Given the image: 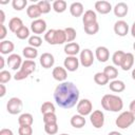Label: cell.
I'll return each mask as SVG.
<instances>
[{
    "instance_id": "db71d44e",
    "label": "cell",
    "mask_w": 135,
    "mask_h": 135,
    "mask_svg": "<svg viewBox=\"0 0 135 135\" xmlns=\"http://www.w3.org/2000/svg\"><path fill=\"white\" fill-rule=\"evenodd\" d=\"M108 135H122V134L119 133V132H117V131H112V132H110Z\"/></svg>"
},
{
    "instance_id": "f5cc1de1",
    "label": "cell",
    "mask_w": 135,
    "mask_h": 135,
    "mask_svg": "<svg viewBox=\"0 0 135 135\" xmlns=\"http://www.w3.org/2000/svg\"><path fill=\"white\" fill-rule=\"evenodd\" d=\"M4 68V58L2 56H0V69Z\"/></svg>"
},
{
    "instance_id": "52a82bcc",
    "label": "cell",
    "mask_w": 135,
    "mask_h": 135,
    "mask_svg": "<svg viewBox=\"0 0 135 135\" xmlns=\"http://www.w3.org/2000/svg\"><path fill=\"white\" fill-rule=\"evenodd\" d=\"M93 111V104L91 102V100L89 99H81L78 101L77 103V112L79 115L82 116H86V115H91Z\"/></svg>"
},
{
    "instance_id": "ffe728a7",
    "label": "cell",
    "mask_w": 135,
    "mask_h": 135,
    "mask_svg": "<svg viewBox=\"0 0 135 135\" xmlns=\"http://www.w3.org/2000/svg\"><path fill=\"white\" fill-rule=\"evenodd\" d=\"M26 14H27V16H28L30 18H32V19H34V20L38 19V17H40V16L42 15V13H41L39 6L37 5V3H36V4H31V5H28L27 8H26Z\"/></svg>"
},
{
    "instance_id": "277c9868",
    "label": "cell",
    "mask_w": 135,
    "mask_h": 135,
    "mask_svg": "<svg viewBox=\"0 0 135 135\" xmlns=\"http://www.w3.org/2000/svg\"><path fill=\"white\" fill-rule=\"evenodd\" d=\"M135 121V115L130 111H124L118 115V117L115 120L116 126L119 129H128L130 126H132Z\"/></svg>"
},
{
    "instance_id": "9f6ffc18",
    "label": "cell",
    "mask_w": 135,
    "mask_h": 135,
    "mask_svg": "<svg viewBox=\"0 0 135 135\" xmlns=\"http://www.w3.org/2000/svg\"><path fill=\"white\" fill-rule=\"evenodd\" d=\"M133 49H134V51H135V42L133 43Z\"/></svg>"
},
{
    "instance_id": "7a4b0ae2",
    "label": "cell",
    "mask_w": 135,
    "mask_h": 135,
    "mask_svg": "<svg viewBox=\"0 0 135 135\" xmlns=\"http://www.w3.org/2000/svg\"><path fill=\"white\" fill-rule=\"evenodd\" d=\"M101 107L105 111L119 112L123 108V101L117 95H114V94H105L101 98Z\"/></svg>"
},
{
    "instance_id": "4dcf8cb0",
    "label": "cell",
    "mask_w": 135,
    "mask_h": 135,
    "mask_svg": "<svg viewBox=\"0 0 135 135\" xmlns=\"http://www.w3.org/2000/svg\"><path fill=\"white\" fill-rule=\"evenodd\" d=\"M66 6H68V4H66V2L64 1V0H56V1H54L53 2V4H52V7H53V9L56 12V13H63L65 9H66Z\"/></svg>"
},
{
    "instance_id": "ee69618b",
    "label": "cell",
    "mask_w": 135,
    "mask_h": 135,
    "mask_svg": "<svg viewBox=\"0 0 135 135\" xmlns=\"http://www.w3.org/2000/svg\"><path fill=\"white\" fill-rule=\"evenodd\" d=\"M19 135H32L33 134V128L32 126H20L18 129Z\"/></svg>"
},
{
    "instance_id": "74e56055",
    "label": "cell",
    "mask_w": 135,
    "mask_h": 135,
    "mask_svg": "<svg viewBox=\"0 0 135 135\" xmlns=\"http://www.w3.org/2000/svg\"><path fill=\"white\" fill-rule=\"evenodd\" d=\"M37 5L39 6L42 14H47L51 11V3L47 0H41V1L37 2Z\"/></svg>"
},
{
    "instance_id": "f546056e",
    "label": "cell",
    "mask_w": 135,
    "mask_h": 135,
    "mask_svg": "<svg viewBox=\"0 0 135 135\" xmlns=\"http://www.w3.org/2000/svg\"><path fill=\"white\" fill-rule=\"evenodd\" d=\"M94 81L97 83V84H99V85H105V84H108L109 83V81H110V79H109V77L102 72H98V73H96L95 75H94Z\"/></svg>"
},
{
    "instance_id": "1f68e13d",
    "label": "cell",
    "mask_w": 135,
    "mask_h": 135,
    "mask_svg": "<svg viewBox=\"0 0 135 135\" xmlns=\"http://www.w3.org/2000/svg\"><path fill=\"white\" fill-rule=\"evenodd\" d=\"M124 55H126L124 52H122V51H116V52L113 54V56H112V61H113L114 65L120 66L121 63H122V60H123V58H124Z\"/></svg>"
},
{
    "instance_id": "f6af8a7d",
    "label": "cell",
    "mask_w": 135,
    "mask_h": 135,
    "mask_svg": "<svg viewBox=\"0 0 135 135\" xmlns=\"http://www.w3.org/2000/svg\"><path fill=\"white\" fill-rule=\"evenodd\" d=\"M28 77V75L27 74H25L23 71H21V70H19L15 75H14V79L15 80H17V81H19V80H23V79H25V78H27Z\"/></svg>"
},
{
    "instance_id": "d4e9b609",
    "label": "cell",
    "mask_w": 135,
    "mask_h": 135,
    "mask_svg": "<svg viewBox=\"0 0 135 135\" xmlns=\"http://www.w3.org/2000/svg\"><path fill=\"white\" fill-rule=\"evenodd\" d=\"M70 122H71V126L74 127L75 129H81L85 124V118H84V116L79 115V114L74 115V116H72Z\"/></svg>"
},
{
    "instance_id": "f35d334b",
    "label": "cell",
    "mask_w": 135,
    "mask_h": 135,
    "mask_svg": "<svg viewBox=\"0 0 135 135\" xmlns=\"http://www.w3.org/2000/svg\"><path fill=\"white\" fill-rule=\"evenodd\" d=\"M64 32H65V36H66V42L70 43V42H72V41H74L76 39L77 34H76L75 28H73V27H66V28H64Z\"/></svg>"
},
{
    "instance_id": "60d3db41",
    "label": "cell",
    "mask_w": 135,
    "mask_h": 135,
    "mask_svg": "<svg viewBox=\"0 0 135 135\" xmlns=\"http://www.w3.org/2000/svg\"><path fill=\"white\" fill-rule=\"evenodd\" d=\"M27 4L26 0H13L12 1V6L16 11H22Z\"/></svg>"
},
{
    "instance_id": "6f0895ef",
    "label": "cell",
    "mask_w": 135,
    "mask_h": 135,
    "mask_svg": "<svg viewBox=\"0 0 135 135\" xmlns=\"http://www.w3.org/2000/svg\"><path fill=\"white\" fill-rule=\"evenodd\" d=\"M60 135H69V134H65V133H63V134H60Z\"/></svg>"
},
{
    "instance_id": "c3c4849f",
    "label": "cell",
    "mask_w": 135,
    "mask_h": 135,
    "mask_svg": "<svg viewBox=\"0 0 135 135\" xmlns=\"http://www.w3.org/2000/svg\"><path fill=\"white\" fill-rule=\"evenodd\" d=\"M0 97H3L4 95H5V93H6V88H5V85L4 84H0Z\"/></svg>"
},
{
    "instance_id": "83f0119b",
    "label": "cell",
    "mask_w": 135,
    "mask_h": 135,
    "mask_svg": "<svg viewBox=\"0 0 135 135\" xmlns=\"http://www.w3.org/2000/svg\"><path fill=\"white\" fill-rule=\"evenodd\" d=\"M33 122H34V118L33 115L30 113H23L18 118L19 126H32Z\"/></svg>"
},
{
    "instance_id": "6da1fadb",
    "label": "cell",
    "mask_w": 135,
    "mask_h": 135,
    "mask_svg": "<svg viewBox=\"0 0 135 135\" xmlns=\"http://www.w3.org/2000/svg\"><path fill=\"white\" fill-rule=\"evenodd\" d=\"M54 99L62 109H71L79 101V90L71 81L59 83L54 91Z\"/></svg>"
},
{
    "instance_id": "bcb514c9",
    "label": "cell",
    "mask_w": 135,
    "mask_h": 135,
    "mask_svg": "<svg viewBox=\"0 0 135 135\" xmlns=\"http://www.w3.org/2000/svg\"><path fill=\"white\" fill-rule=\"evenodd\" d=\"M6 33H7V30L5 27L4 24H0V39L3 41V39L5 38L6 36Z\"/></svg>"
},
{
    "instance_id": "4fadbf2b",
    "label": "cell",
    "mask_w": 135,
    "mask_h": 135,
    "mask_svg": "<svg viewBox=\"0 0 135 135\" xmlns=\"http://www.w3.org/2000/svg\"><path fill=\"white\" fill-rule=\"evenodd\" d=\"M95 9L96 12H98L101 15H105L108 13H110L113 8H112V4L109 1H104V0H100L95 2Z\"/></svg>"
},
{
    "instance_id": "d590c367",
    "label": "cell",
    "mask_w": 135,
    "mask_h": 135,
    "mask_svg": "<svg viewBox=\"0 0 135 135\" xmlns=\"http://www.w3.org/2000/svg\"><path fill=\"white\" fill-rule=\"evenodd\" d=\"M15 35L17 36V38H19V39H21V40L26 39V38L30 37V28L26 27L25 25H23L21 28H19V30L16 32Z\"/></svg>"
},
{
    "instance_id": "8d00e7d4",
    "label": "cell",
    "mask_w": 135,
    "mask_h": 135,
    "mask_svg": "<svg viewBox=\"0 0 135 135\" xmlns=\"http://www.w3.org/2000/svg\"><path fill=\"white\" fill-rule=\"evenodd\" d=\"M43 122L44 124H52L57 123V116L55 113H46L43 114Z\"/></svg>"
},
{
    "instance_id": "ab89813d",
    "label": "cell",
    "mask_w": 135,
    "mask_h": 135,
    "mask_svg": "<svg viewBox=\"0 0 135 135\" xmlns=\"http://www.w3.org/2000/svg\"><path fill=\"white\" fill-rule=\"evenodd\" d=\"M42 43V39L38 36V35H34V36H31L28 38V44L30 46H33V47H39Z\"/></svg>"
},
{
    "instance_id": "f907efd6",
    "label": "cell",
    "mask_w": 135,
    "mask_h": 135,
    "mask_svg": "<svg viewBox=\"0 0 135 135\" xmlns=\"http://www.w3.org/2000/svg\"><path fill=\"white\" fill-rule=\"evenodd\" d=\"M4 20H5V15H4V12L1 9L0 11V24H3Z\"/></svg>"
},
{
    "instance_id": "b9f144b4",
    "label": "cell",
    "mask_w": 135,
    "mask_h": 135,
    "mask_svg": "<svg viewBox=\"0 0 135 135\" xmlns=\"http://www.w3.org/2000/svg\"><path fill=\"white\" fill-rule=\"evenodd\" d=\"M44 131L49 135H54L58 132V124L52 123V124H44Z\"/></svg>"
},
{
    "instance_id": "5bb4252c",
    "label": "cell",
    "mask_w": 135,
    "mask_h": 135,
    "mask_svg": "<svg viewBox=\"0 0 135 135\" xmlns=\"http://www.w3.org/2000/svg\"><path fill=\"white\" fill-rule=\"evenodd\" d=\"M52 76L55 80L59 81V82H64L66 77H68V73H66V70L62 66H56L53 69V72H52Z\"/></svg>"
},
{
    "instance_id": "603a6c76",
    "label": "cell",
    "mask_w": 135,
    "mask_h": 135,
    "mask_svg": "<svg viewBox=\"0 0 135 135\" xmlns=\"http://www.w3.org/2000/svg\"><path fill=\"white\" fill-rule=\"evenodd\" d=\"M15 49V45L9 40H3L0 42V53L2 55H8L11 54Z\"/></svg>"
},
{
    "instance_id": "836d02e7",
    "label": "cell",
    "mask_w": 135,
    "mask_h": 135,
    "mask_svg": "<svg viewBox=\"0 0 135 135\" xmlns=\"http://www.w3.org/2000/svg\"><path fill=\"white\" fill-rule=\"evenodd\" d=\"M40 111L42 114H46V113H55V105L53 102L51 101H45L41 104V108H40Z\"/></svg>"
},
{
    "instance_id": "7dc6e473",
    "label": "cell",
    "mask_w": 135,
    "mask_h": 135,
    "mask_svg": "<svg viewBox=\"0 0 135 135\" xmlns=\"http://www.w3.org/2000/svg\"><path fill=\"white\" fill-rule=\"evenodd\" d=\"M0 135H14V134H13V131L9 129H1Z\"/></svg>"
},
{
    "instance_id": "8fae6325",
    "label": "cell",
    "mask_w": 135,
    "mask_h": 135,
    "mask_svg": "<svg viewBox=\"0 0 135 135\" xmlns=\"http://www.w3.org/2000/svg\"><path fill=\"white\" fill-rule=\"evenodd\" d=\"M46 30V22L43 19H36L31 23V31L34 34H43Z\"/></svg>"
},
{
    "instance_id": "3957f363",
    "label": "cell",
    "mask_w": 135,
    "mask_h": 135,
    "mask_svg": "<svg viewBox=\"0 0 135 135\" xmlns=\"http://www.w3.org/2000/svg\"><path fill=\"white\" fill-rule=\"evenodd\" d=\"M44 40L52 45H57V44H63L66 42V36L64 30H49L44 34Z\"/></svg>"
},
{
    "instance_id": "681fc988",
    "label": "cell",
    "mask_w": 135,
    "mask_h": 135,
    "mask_svg": "<svg viewBox=\"0 0 135 135\" xmlns=\"http://www.w3.org/2000/svg\"><path fill=\"white\" fill-rule=\"evenodd\" d=\"M129 109H130V112H132L134 115H135V100L131 101L130 105H129Z\"/></svg>"
},
{
    "instance_id": "e0dca14e",
    "label": "cell",
    "mask_w": 135,
    "mask_h": 135,
    "mask_svg": "<svg viewBox=\"0 0 135 135\" xmlns=\"http://www.w3.org/2000/svg\"><path fill=\"white\" fill-rule=\"evenodd\" d=\"M113 12H114V14H115L116 17L121 18V17L127 16V14H128V12H129V7H128L127 3H124V2H118V3L114 6Z\"/></svg>"
},
{
    "instance_id": "2e32d148",
    "label": "cell",
    "mask_w": 135,
    "mask_h": 135,
    "mask_svg": "<svg viewBox=\"0 0 135 135\" xmlns=\"http://www.w3.org/2000/svg\"><path fill=\"white\" fill-rule=\"evenodd\" d=\"M40 64L42 65V68L44 69H50L54 65L55 63V59H54V56L51 54V53H43L41 56H40Z\"/></svg>"
},
{
    "instance_id": "5b68a950",
    "label": "cell",
    "mask_w": 135,
    "mask_h": 135,
    "mask_svg": "<svg viewBox=\"0 0 135 135\" xmlns=\"http://www.w3.org/2000/svg\"><path fill=\"white\" fill-rule=\"evenodd\" d=\"M22 107H23L22 100L18 97H12L6 103V110L12 115L19 114L22 111Z\"/></svg>"
},
{
    "instance_id": "816d5d0a",
    "label": "cell",
    "mask_w": 135,
    "mask_h": 135,
    "mask_svg": "<svg viewBox=\"0 0 135 135\" xmlns=\"http://www.w3.org/2000/svg\"><path fill=\"white\" fill-rule=\"evenodd\" d=\"M131 34H132V36L135 38V21H134L133 24H132V27H131Z\"/></svg>"
},
{
    "instance_id": "7bdbcfd3",
    "label": "cell",
    "mask_w": 135,
    "mask_h": 135,
    "mask_svg": "<svg viewBox=\"0 0 135 135\" xmlns=\"http://www.w3.org/2000/svg\"><path fill=\"white\" fill-rule=\"evenodd\" d=\"M11 79H12V75H11V73L8 71L3 70V71L0 72V83L4 84V83L8 82Z\"/></svg>"
},
{
    "instance_id": "d6986e66",
    "label": "cell",
    "mask_w": 135,
    "mask_h": 135,
    "mask_svg": "<svg viewBox=\"0 0 135 135\" xmlns=\"http://www.w3.org/2000/svg\"><path fill=\"white\" fill-rule=\"evenodd\" d=\"M82 22L83 25H88L94 22H97V15L93 9H88L86 12H84L83 16H82Z\"/></svg>"
},
{
    "instance_id": "d6a6232c",
    "label": "cell",
    "mask_w": 135,
    "mask_h": 135,
    "mask_svg": "<svg viewBox=\"0 0 135 135\" xmlns=\"http://www.w3.org/2000/svg\"><path fill=\"white\" fill-rule=\"evenodd\" d=\"M103 73L109 77V79L115 80V78L118 76V70L113 65H107L103 69Z\"/></svg>"
},
{
    "instance_id": "cb8c5ba5",
    "label": "cell",
    "mask_w": 135,
    "mask_h": 135,
    "mask_svg": "<svg viewBox=\"0 0 135 135\" xmlns=\"http://www.w3.org/2000/svg\"><path fill=\"white\" fill-rule=\"evenodd\" d=\"M133 64H134V56H133V54L132 53H126L120 68L123 71H129L133 66Z\"/></svg>"
},
{
    "instance_id": "7402d4cb",
    "label": "cell",
    "mask_w": 135,
    "mask_h": 135,
    "mask_svg": "<svg viewBox=\"0 0 135 135\" xmlns=\"http://www.w3.org/2000/svg\"><path fill=\"white\" fill-rule=\"evenodd\" d=\"M70 13L73 17H80L83 14V5L81 2H73L70 5Z\"/></svg>"
},
{
    "instance_id": "4316f807",
    "label": "cell",
    "mask_w": 135,
    "mask_h": 135,
    "mask_svg": "<svg viewBox=\"0 0 135 135\" xmlns=\"http://www.w3.org/2000/svg\"><path fill=\"white\" fill-rule=\"evenodd\" d=\"M22 26H23V22H22V20H21L20 18H18V17L12 18V19L9 20V22H8V28H9V31L13 32V33H15V34H16V32H17L19 28H21Z\"/></svg>"
},
{
    "instance_id": "8992f818",
    "label": "cell",
    "mask_w": 135,
    "mask_h": 135,
    "mask_svg": "<svg viewBox=\"0 0 135 135\" xmlns=\"http://www.w3.org/2000/svg\"><path fill=\"white\" fill-rule=\"evenodd\" d=\"M90 121L93 124L94 128L96 129H100L103 127L104 124V114L102 111L100 110H96L93 111L90 115Z\"/></svg>"
},
{
    "instance_id": "f1b7e54d",
    "label": "cell",
    "mask_w": 135,
    "mask_h": 135,
    "mask_svg": "<svg viewBox=\"0 0 135 135\" xmlns=\"http://www.w3.org/2000/svg\"><path fill=\"white\" fill-rule=\"evenodd\" d=\"M22 54L23 56L26 58V59H30V60H33L35 59L37 56H38V51L36 47H33V46H25L23 50H22Z\"/></svg>"
},
{
    "instance_id": "484cf974",
    "label": "cell",
    "mask_w": 135,
    "mask_h": 135,
    "mask_svg": "<svg viewBox=\"0 0 135 135\" xmlns=\"http://www.w3.org/2000/svg\"><path fill=\"white\" fill-rule=\"evenodd\" d=\"M109 88H110V90H111L112 92L120 93V92L124 91V89H126V84H124V82H123V81L115 79V80H112V81L110 82Z\"/></svg>"
},
{
    "instance_id": "44dd1931",
    "label": "cell",
    "mask_w": 135,
    "mask_h": 135,
    "mask_svg": "<svg viewBox=\"0 0 135 135\" xmlns=\"http://www.w3.org/2000/svg\"><path fill=\"white\" fill-rule=\"evenodd\" d=\"M20 70L23 71L25 74H27V75L30 76L33 72H35V70H36V63H35L34 60L26 59V60H24V61L22 62V65H21V68H20Z\"/></svg>"
},
{
    "instance_id": "7c38bea8",
    "label": "cell",
    "mask_w": 135,
    "mask_h": 135,
    "mask_svg": "<svg viewBox=\"0 0 135 135\" xmlns=\"http://www.w3.org/2000/svg\"><path fill=\"white\" fill-rule=\"evenodd\" d=\"M114 32L117 36L124 37L129 32V24L124 20H118L114 24Z\"/></svg>"
},
{
    "instance_id": "30bf717a",
    "label": "cell",
    "mask_w": 135,
    "mask_h": 135,
    "mask_svg": "<svg viewBox=\"0 0 135 135\" xmlns=\"http://www.w3.org/2000/svg\"><path fill=\"white\" fill-rule=\"evenodd\" d=\"M22 59H21V56L20 55H18V54H11L9 56H8V58H7V60H6V63H7V65L12 69V70H14V71H17L18 69L20 70V68H21V65H22Z\"/></svg>"
},
{
    "instance_id": "ba28073f",
    "label": "cell",
    "mask_w": 135,
    "mask_h": 135,
    "mask_svg": "<svg viewBox=\"0 0 135 135\" xmlns=\"http://www.w3.org/2000/svg\"><path fill=\"white\" fill-rule=\"evenodd\" d=\"M79 61L81 63L82 66L84 68H89L93 64L94 62V55L93 52L90 49H84L80 52V57H79Z\"/></svg>"
},
{
    "instance_id": "9c48e42d",
    "label": "cell",
    "mask_w": 135,
    "mask_h": 135,
    "mask_svg": "<svg viewBox=\"0 0 135 135\" xmlns=\"http://www.w3.org/2000/svg\"><path fill=\"white\" fill-rule=\"evenodd\" d=\"M79 63H80V61L76 56H66V58L63 61L64 69L66 71H70V72L77 71L78 66H79Z\"/></svg>"
},
{
    "instance_id": "9a60e30c",
    "label": "cell",
    "mask_w": 135,
    "mask_h": 135,
    "mask_svg": "<svg viewBox=\"0 0 135 135\" xmlns=\"http://www.w3.org/2000/svg\"><path fill=\"white\" fill-rule=\"evenodd\" d=\"M95 56L98 61L100 62H105L110 58V51L105 46H98L95 50Z\"/></svg>"
},
{
    "instance_id": "ac0fdd59",
    "label": "cell",
    "mask_w": 135,
    "mask_h": 135,
    "mask_svg": "<svg viewBox=\"0 0 135 135\" xmlns=\"http://www.w3.org/2000/svg\"><path fill=\"white\" fill-rule=\"evenodd\" d=\"M80 52V45L77 42H70L64 45V53L68 56H76Z\"/></svg>"
},
{
    "instance_id": "11a10c76",
    "label": "cell",
    "mask_w": 135,
    "mask_h": 135,
    "mask_svg": "<svg viewBox=\"0 0 135 135\" xmlns=\"http://www.w3.org/2000/svg\"><path fill=\"white\" fill-rule=\"evenodd\" d=\"M132 78L135 80V68L133 69V71H132Z\"/></svg>"
},
{
    "instance_id": "e575fe53",
    "label": "cell",
    "mask_w": 135,
    "mask_h": 135,
    "mask_svg": "<svg viewBox=\"0 0 135 135\" xmlns=\"http://www.w3.org/2000/svg\"><path fill=\"white\" fill-rule=\"evenodd\" d=\"M83 28L88 35H95L99 31V24H98V22H94V23H91L88 25H83Z\"/></svg>"
}]
</instances>
